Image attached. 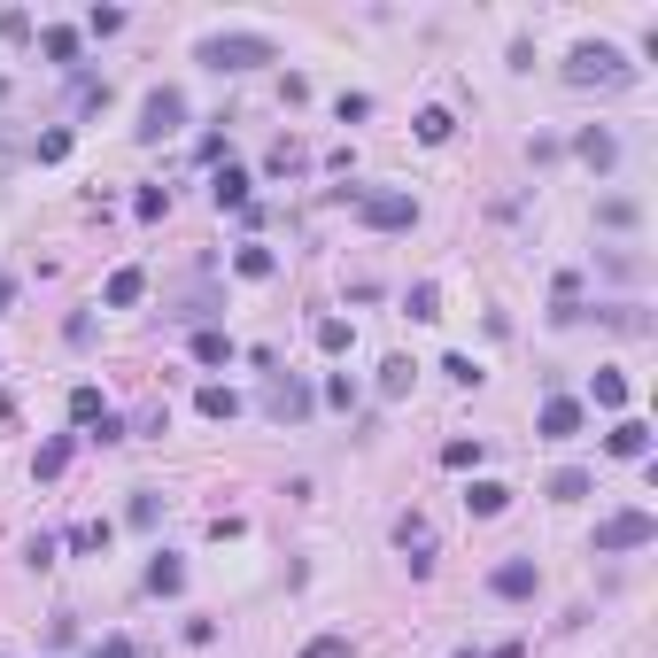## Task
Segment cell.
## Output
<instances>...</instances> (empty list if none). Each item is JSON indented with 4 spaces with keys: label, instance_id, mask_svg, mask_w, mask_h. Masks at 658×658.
<instances>
[{
    "label": "cell",
    "instance_id": "cell-1",
    "mask_svg": "<svg viewBox=\"0 0 658 658\" xmlns=\"http://www.w3.org/2000/svg\"><path fill=\"white\" fill-rule=\"evenodd\" d=\"M635 62L620 55V47H604V39H581L566 55V86H628Z\"/></svg>",
    "mask_w": 658,
    "mask_h": 658
},
{
    "label": "cell",
    "instance_id": "cell-2",
    "mask_svg": "<svg viewBox=\"0 0 658 658\" xmlns=\"http://www.w3.org/2000/svg\"><path fill=\"white\" fill-rule=\"evenodd\" d=\"M279 47H271L264 31H210L202 47H194V62H210V70H256V62H271Z\"/></svg>",
    "mask_w": 658,
    "mask_h": 658
},
{
    "label": "cell",
    "instance_id": "cell-3",
    "mask_svg": "<svg viewBox=\"0 0 658 658\" xmlns=\"http://www.w3.org/2000/svg\"><path fill=\"white\" fill-rule=\"evenodd\" d=\"M186 124V93L179 86H155L148 101H140V140H171Z\"/></svg>",
    "mask_w": 658,
    "mask_h": 658
},
{
    "label": "cell",
    "instance_id": "cell-4",
    "mask_svg": "<svg viewBox=\"0 0 658 658\" xmlns=\"http://www.w3.org/2000/svg\"><path fill=\"white\" fill-rule=\"evenodd\" d=\"M357 217L372 233H403V225L419 217V202H411V194H357Z\"/></svg>",
    "mask_w": 658,
    "mask_h": 658
},
{
    "label": "cell",
    "instance_id": "cell-5",
    "mask_svg": "<svg viewBox=\"0 0 658 658\" xmlns=\"http://www.w3.org/2000/svg\"><path fill=\"white\" fill-rule=\"evenodd\" d=\"M651 535H658V519H651V511H612V519L597 527V550H643Z\"/></svg>",
    "mask_w": 658,
    "mask_h": 658
},
{
    "label": "cell",
    "instance_id": "cell-6",
    "mask_svg": "<svg viewBox=\"0 0 658 658\" xmlns=\"http://www.w3.org/2000/svg\"><path fill=\"white\" fill-rule=\"evenodd\" d=\"M488 589H496V597H535L542 573H535V558H504V566L488 573Z\"/></svg>",
    "mask_w": 658,
    "mask_h": 658
},
{
    "label": "cell",
    "instance_id": "cell-7",
    "mask_svg": "<svg viewBox=\"0 0 658 658\" xmlns=\"http://www.w3.org/2000/svg\"><path fill=\"white\" fill-rule=\"evenodd\" d=\"M264 411L279 426H295V419H310V388L302 380H271V395H264Z\"/></svg>",
    "mask_w": 658,
    "mask_h": 658
},
{
    "label": "cell",
    "instance_id": "cell-8",
    "mask_svg": "<svg viewBox=\"0 0 658 658\" xmlns=\"http://www.w3.org/2000/svg\"><path fill=\"white\" fill-rule=\"evenodd\" d=\"M573 434H581V403H573V395H550V403H542V442H573Z\"/></svg>",
    "mask_w": 658,
    "mask_h": 658
},
{
    "label": "cell",
    "instance_id": "cell-9",
    "mask_svg": "<svg viewBox=\"0 0 658 658\" xmlns=\"http://www.w3.org/2000/svg\"><path fill=\"white\" fill-rule=\"evenodd\" d=\"M148 295V271L140 264H124V271H109V287H101V302H109V310H132V302Z\"/></svg>",
    "mask_w": 658,
    "mask_h": 658
},
{
    "label": "cell",
    "instance_id": "cell-10",
    "mask_svg": "<svg viewBox=\"0 0 658 658\" xmlns=\"http://www.w3.org/2000/svg\"><path fill=\"white\" fill-rule=\"evenodd\" d=\"M504 504H511V488H504V480H473V488H465V511H480V519H496Z\"/></svg>",
    "mask_w": 658,
    "mask_h": 658
},
{
    "label": "cell",
    "instance_id": "cell-11",
    "mask_svg": "<svg viewBox=\"0 0 658 658\" xmlns=\"http://www.w3.org/2000/svg\"><path fill=\"white\" fill-rule=\"evenodd\" d=\"M210 194H217V210H248V171H233V163H225V171L210 179Z\"/></svg>",
    "mask_w": 658,
    "mask_h": 658
},
{
    "label": "cell",
    "instance_id": "cell-12",
    "mask_svg": "<svg viewBox=\"0 0 658 658\" xmlns=\"http://www.w3.org/2000/svg\"><path fill=\"white\" fill-rule=\"evenodd\" d=\"M612 457H651V426L620 419V426H612Z\"/></svg>",
    "mask_w": 658,
    "mask_h": 658
},
{
    "label": "cell",
    "instance_id": "cell-13",
    "mask_svg": "<svg viewBox=\"0 0 658 658\" xmlns=\"http://www.w3.org/2000/svg\"><path fill=\"white\" fill-rule=\"evenodd\" d=\"M148 589H155V597H179V589H186V566L171 558V550H163V558L148 566Z\"/></svg>",
    "mask_w": 658,
    "mask_h": 658
},
{
    "label": "cell",
    "instance_id": "cell-14",
    "mask_svg": "<svg viewBox=\"0 0 658 658\" xmlns=\"http://www.w3.org/2000/svg\"><path fill=\"white\" fill-rule=\"evenodd\" d=\"M581 163L612 171V163H620V140H612V132H581Z\"/></svg>",
    "mask_w": 658,
    "mask_h": 658
},
{
    "label": "cell",
    "instance_id": "cell-15",
    "mask_svg": "<svg viewBox=\"0 0 658 658\" xmlns=\"http://www.w3.org/2000/svg\"><path fill=\"white\" fill-rule=\"evenodd\" d=\"M39 47H47V62H78V31H70V24H47V31H39Z\"/></svg>",
    "mask_w": 658,
    "mask_h": 658
},
{
    "label": "cell",
    "instance_id": "cell-16",
    "mask_svg": "<svg viewBox=\"0 0 658 658\" xmlns=\"http://www.w3.org/2000/svg\"><path fill=\"white\" fill-rule=\"evenodd\" d=\"M194 403H202V419H240V395L233 388H202Z\"/></svg>",
    "mask_w": 658,
    "mask_h": 658
},
{
    "label": "cell",
    "instance_id": "cell-17",
    "mask_svg": "<svg viewBox=\"0 0 658 658\" xmlns=\"http://www.w3.org/2000/svg\"><path fill=\"white\" fill-rule=\"evenodd\" d=\"M194 357H202V364H225V357H233V341H225V333H210V326H202V333H194Z\"/></svg>",
    "mask_w": 658,
    "mask_h": 658
},
{
    "label": "cell",
    "instance_id": "cell-18",
    "mask_svg": "<svg viewBox=\"0 0 658 658\" xmlns=\"http://www.w3.org/2000/svg\"><path fill=\"white\" fill-rule=\"evenodd\" d=\"M163 210H171V194H163V186H140V202H132V217H140V225H155Z\"/></svg>",
    "mask_w": 658,
    "mask_h": 658
},
{
    "label": "cell",
    "instance_id": "cell-19",
    "mask_svg": "<svg viewBox=\"0 0 658 658\" xmlns=\"http://www.w3.org/2000/svg\"><path fill=\"white\" fill-rule=\"evenodd\" d=\"M411 388V357H388L380 364V395H403Z\"/></svg>",
    "mask_w": 658,
    "mask_h": 658
},
{
    "label": "cell",
    "instance_id": "cell-20",
    "mask_svg": "<svg viewBox=\"0 0 658 658\" xmlns=\"http://www.w3.org/2000/svg\"><path fill=\"white\" fill-rule=\"evenodd\" d=\"M419 140H426V148H442V140H449V109H419Z\"/></svg>",
    "mask_w": 658,
    "mask_h": 658
},
{
    "label": "cell",
    "instance_id": "cell-21",
    "mask_svg": "<svg viewBox=\"0 0 658 658\" xmlns=\"http://www.w3.org/2000/svg\"><path fill=\"white\" fill-rule=\"evenodd\" d=\"M597 403H604V411H620V403H628V380H620V372H597Z\"/></svg>",
    "mask_w": 658,
    "mask_h": 658
},
{
    "label": "cell",
    "instance_id": "cell-22",
    "mask_svg": "<svg viewBox=\"0 0 658 658\" xmlns=\"http://www.w3.org/2000/svg\"><path fill=\"white\" fill-rule=\"evenodd\" d=\"M233 264H240V279H271V248H240Z\"/></svg>",
    "mask_w": 658,
    "mask_h": 658
},
{
    "label": "cell",
    "instance_id": "cell-23",
    "mask_svg": "<svg viewBox=\"0 0 658 658\" xmlns=\"http://www.w3.org/2000/svg\"><path fill=\"white\" fill-rule=\"evenodd\" d=\"M62 465H70V442H47V449H39V465H31V473H39V480H55Z\"/></svg>",
    "mask_w": 658,
    "mask_h": 658
},
{
    "label": "cell",
    "instance_id": "cell-24",
    "mask_svg": "<svg viewBox=\"0 0 658 658\" xmlns=\"http://www.w3.org/2000/svg\"><path fill=\"white\" fill-rule=\"evenodd\" d=\"M550 496H558V504H573V496H589V473H558V480H550Z\"/></svg>",
    "mask_w": 658,
    "mask_h": 658
},
{
    "label": "cell",
    "instance_id": "cell-25",
    "mask_svg": "<svg viewBox=\"0 0 658 658\" xmlns=\"http://www.w3.org/2000/svg\"><path fill=\"white\" fill-rule=\"evenodd\" d=\"M302 658H349V635H310V651Z\"/></svg>",
    "mask_w": 658,
    "mask_h": 658
},
{
    "label": "cell",
    "instance_id": "cell-26",
    "mask_svg": "<svg viewBox=\"0 0 658 658\" xmlns=\"http://www.w3.org/2000/svg\"><path fill=\"white\" fill-rule=\"evenodd\" d=\"M0 39H31V16H24V8H0Z\"/></svg>",
    "mask_w": 658,
    "mask_h": 658
},
{
    "label": "cell",
    "instance_id": "cell-27",
    "mask_svg": "<svg viewBox=\"0 0 658 658\" xmlns=\"http://www.w3.org/2000/svg\"><path fill=\"white\" fill-rule=\"evenodd\" d=\"M70 155V132H39V163H62Z\"/></svg>",
    "mask_w": 658,
    "mask_h": 658
},
{
    "label": "cell",
    "instance_id": "cell-28",
    "mask_svg": "<svg viewBox=\"0 0 658 658\" xmlns=\"http://www.w3.org/2000/svg\"><path fill=\"white\" fill-rule=\"evenodd\" d=\"M318 349H333V357H341V349H349V326H341V318H326V326H318Z\"/></svg>",
    "mask_w": 658,
    "mask_h": 658
},
{
    "label": "cell",
    "instance_id": "cell-29",
    "mask_svg": "<svg viewBox=\"0 0 658 658\" xmlns=\"http://www.w3.org/2000/svg\"><path fill=\"white\" fill-rule=\"evenodd\" d=\"M155 519H163V504H155L148 488H140V496H132V527H155Z\"/></svg>",
    "mask_w": 658,
    "mask_h": 658
},
{
    "label": "cell",
    "instance_id": "cell-30",
    "mask_svg": "<svg viewBox=\"0 0 658 658\" xmlns=\"http://www.w3.org/2000/svg\"><path fill=\"white\" fill-rule=\"evenodd\" d=\"M597 217H604V225H612V233H628V225H635V202H604Z\"/></svg>",
    "mask_w": 658,
    "mask_h": 658
},
{
    "label": "cell",
    "instance_id": "cell-31",
    "mask_svg": "<svg viewBox=\"0 0 658 658\" xmlns=\"http://www.w3.org/2000/svg\"><path fill=\"white\" fill-rule=\"evenodd\" d=\"M434 302H442V295H434V279H419V287H411V318H434Z\"/></svg>",
    "mask_w": 658,
    "mask_h": 658
},
{
    "label": "cell",
    "instance_id": "cell-32",
    "mask_svg": "<svg viewBox=\"0 0 658 658\" xmlns=\"http://www.w3.org/2000/svg\"><path fill=\"white\" fill-rule=\"evenodd\" d=\"M86 658H132V643H124V635H109V643H93Z\"/></svg>",
    "mask_w": 658,
    "mask_h": 658
},
{
    "label": "cell",
    "instance_id": "cell-33",
    "mask_svg": "<svg viewBox=\"0 0 658 658\" xmlns=\"http://www.w3.org/2000/svg\"><path fill=\"white\" fill-rule=\"evenodd\" d=\"M8 163H16V140H8V132H0V171H8Z\"/></svg>",
    "mask_w": 658,
    "mask_h": 658
}]
</instances>
